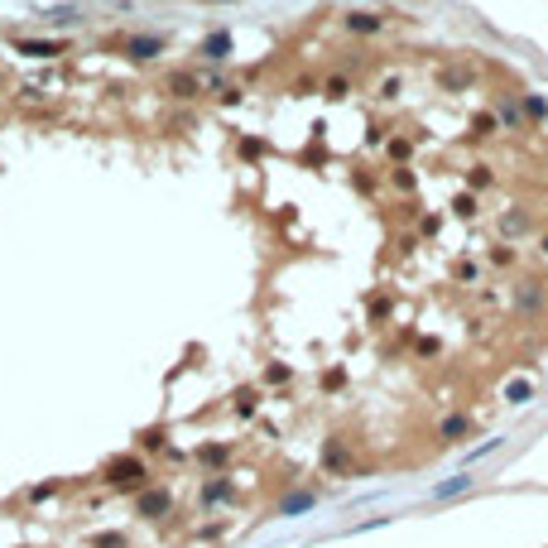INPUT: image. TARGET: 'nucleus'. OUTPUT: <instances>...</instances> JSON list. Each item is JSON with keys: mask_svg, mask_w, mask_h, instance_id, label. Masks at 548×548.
<instances>
[{"mask_svg": "<svg viewBox=\"0 0 548 548\" xmlns=\"http://www.w3.org/2000/svg\"><path fill=\"white\" fill-rule=\"evenodd\" d=\"M101 476H106V486H116V491H144L149 466L139 462V457H130V452H120V457H111V462L101 466Z\"/></svg>", "mask_w": 548, "mask_h": 548, "instance_id": "f257e3e1", "label": "nucleus"}, {"mask_svg": "<svg viewBox=\"0 0 548 548\" xmlns=\"http://www.w3.org/2000/svg\"><path fill=\"white\" fill-rule=\"evenodd\" d=\"M135 510L144 515V520H164L168 510H173V495H168V491H139Z\"/></svg>", "mask_w": 548, "mask_h": 548, "instance_id": "f03ea898", "label": "nucleus"}, {"mask_svg": "<svg viewBox=\"0 0 548 548\" xmlns=\"http://www.w3.org/2000/svg\"><path fill=\"white\" fill-rule=\"evenodd\" d=\"M164 92L173 96V101H192V96L202 92V82H197L192 73H168V77H164Z\"/></svg>", "mask_w": 548, "mask_h": 548, "instance_id": "7ed1b4c3", "label": "nucleus"}, {"mask_svg": "<svg viewBox=\"0 0 548 548\" xmlns=\"http://www.w3.org/2000/svg\"><path fill=\"white\" fill-rule=\"evenodd\" d=\"M159 49H164V39H154V34H135V39H125V58H135V63L154 58Z\"/></svg>", "mask_w": 548, "mask_h": 548, "instance_id": "20e7f679", "label": "nucleus"}, {"mask_svg": "<svg viewBox=\"0 0 548 548\" xmlns=\"http://www.w3.org/2000/svg\"><path fill=\"white\" fill-rule=\"evenodd\" d=\"M15 49L29 54V58H58V54H63V39H20Z\"/></svg>", "mask_w": 548, "mask_h": 548, "instance_id": "39448f33", "label": "nucleus"}, {"mask_svg": "<svg viewBox=\"0 0 548 548\" xmlns=\"http://www.w3.org/2000/svg\"><path fill=\"white\" fill-rule=\"evenodd\" d=\"M226 54H231V34H212V39L202 44V58H212V63H221Z\"/></svg>", "mask_w": 548, "mask_h": 548, "instance_id": "423d86ee", "label": "nucleus"}, {"mask_svg": "<svg viewBox=\"0 0 548 548\" xmlns=\"http://www.w3.org/2000/svg\"><path fill=\"white\" fill-rule=\"evenodd\" d=\"M347 25L356 29V34H370V29H380V15H361V10H356V15H351Z\"/></svg>", "mask_w": 548, "mask_h": 548, "instance_id": "0eeeda50", "label": "nucleus"}, {"mask_svg": "<svg viewBox=\"0 0 548 548\" xmlns=\"http://www.w3.org/2000/svg\"><path fill=\"white\" fill-rule=\"evenodd\" d=\"M323 462H328L332 471H342V466H347V452H342V442H328V452H323Z\"/></svg>", "mask_w": 548, "mask_h": 548, "instance_id": "6e6552de", "label": "nucleus"}, {"mask_svg": "<svg viewBox=\"0 0 548 548\" xmlns=\"http://www.w3.org/2000/svg\"><path fill=\"white\" fill-rule=\"evenodd\" d=\"M462 433H466V418H462V413L442 423V438H452V442H457V438H462Z\"/></svg>", "mask_w": 548, "mask_h": 548, "instance_id": "1a4fd4ad", "label": "nucleus"}, {"mask_svg": "<svg viewBox=\"0 0 548 548\" xmlns=\"http://www.w3.org/2000/svg\"><path fill=\"white\" fill-rule=\"evenodd\" d=\"M323 92H328V96H347V92H351V82H347V77H328V82H323Z\"/></svg>", "mask_w": 548, "mask_h": 548, "instance_id": "9d476101", "label": "nucleus"}, {"mask_svg": "<svg viewBox=\"0 0 548 548\" xmlns=\"http://www.w3.org/2000/svg\"><path fill=\"white\" fill-rule=\"evenodd\" d=\"M197 457H202L207 466H221V462H226V447H202Z\"/></svg>", "mask_w": 548, "mask_h": 548, "instance_id": "9b49d317", "label": "nucleus"}, {"mask_svg": "<svg viewBox=\"0 0 548 548\" xmlns=\"http://www.w3.org/2000/svg\"><path fill=\"white\" fill-rule=\"evenodd\" d=\"M308 505H313V495H289V500H284V515H294V510H308Z\"/></svg>", "mask_w": 548, "mask_h": 548, "instance_id": "f8f14e48", "label": "nucleus"}, {"mask_svg": "<svg viewBox=\"0 0 548 548\" xmlns=\"http://www.w3.org/2000/svg\"><path fill=\"white\" fill-rule=\"evenodd\" d=\"M466 82H471V73H466V68H462V73H442V87H466Z\"/></svg>", "mask_w": 548, "mask_h": 548, "instance_id": "ddd939ff", "label": "nucleus"}, {"mask_svg": "<svg viewBox=\"0 0 548 548\" xmlns=\"http://www.w3.org/2000/svg\"><path fill=\"white\" fill-rule=\"evenodd\" d=\"M92 548H125V539H120V534H101Z\"/></svg>", "mask_w": 548, "mask_h": 548, "instance_id": "4468645a", "label": "nucleus"}, {"mask_svg": "<svg viewBox=\"0 0 548 548\" xmlns=\"http://www.w3.org/2000/svg\"><path fill=\"white\" fill-rule=\"evenodd\" d=\"M139 442H144V447H164V428H149Z\"/></svg>", "mask_w": 548, "mask_h": 548, "instance_id": "2eb2a0df", "label": "nucleus"}, {"mask_svg": "<svg viewBox=\"0 0 548 548\" xmlns=\"http://www.w3.org/2000/svg\"><path fill=\"white\" fill-rule=\"evenodd\" d=\"M524 394H529V385H524V380L510 385V399H515V404H524Z\"/></svg>", "mask_w": 548, "mask_h": 548, "instance_id": "dca6fc26", "label": "nucleus"}, {"mask_svg": "<svg viewBox=\"0 0 548 548\" xmlns=\"http://www.w3.org/2000/svg\"><path fill=\"white\" fill-rule=\"evenodd\" d=\"M236 409H241V413L255 409V394H250V390H246V394H236Z\"/></svg>", "mask_w": 548, "mask_h": 548, "instance_id": "f3484780", "label": "nucleus"}]
</instances>
